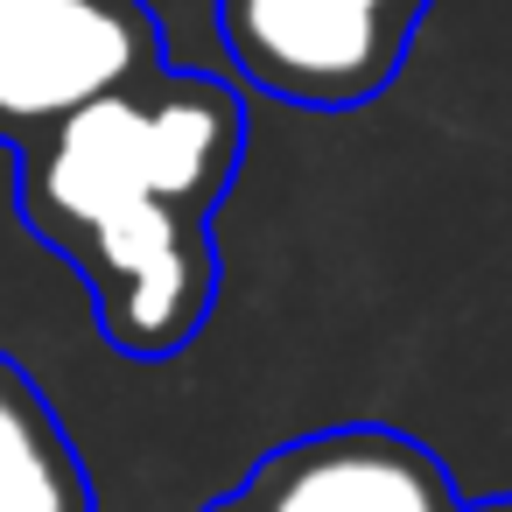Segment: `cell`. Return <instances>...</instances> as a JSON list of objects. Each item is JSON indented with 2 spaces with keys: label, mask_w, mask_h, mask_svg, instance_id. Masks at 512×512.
I'll use <instances>...</instances> for the list:
<instances>
[{
  "label": "cell",
  "mask_w": 512,
  "mask_h": 512,
  "mask_svg": "<svg viewBox=\"0 0 512 512\" xmlns=\"http://www.w3.org/2000/svg\"><path fill=\"white\" fill-rule=\"evenodd\" d=\"M169 71L148 0H0V148Z\"/></svg>",
  "instance_id": "3"
},
{
  "label": "cell",
  "mask_w": 512,
  "mask_h": 512,
  "mask_svg": "<svg viewBox=\"0 0 512 512\" xmlns=\"http://www.w3.org/2000/svg\"><path fill=\"white\" fill-rule=\"evenodd\" d=\"M204 512H456V484L421 435L337 421L267 449Z\"/></svg>",
  "instance_id": "4"
},
{
  "label": "cell",
  "mask_w": 512,
  "mask_h": 512,
  "mask_svg": "<svg viewBox=\"0 0 512 512\" xmlns=\"http://www.w3.org/2000/svg\"><path fill=\"white\" fill-rule=\"evenodd\" d=\"M0 512H99L71 428L8 351H0Z\"/></svg>",
  "instance_id": "5"
},
{
  "label": "cell",
  "mask_w": 512,
  "mask_h": 512,
  "mask_svg": "<svg viewBox=\"0 0 512 512\" xmlns=\"http://www.w3.org/2000/svg\"><path fill=\"white\" fill-rule=\"evenodd\" d=\"M456 512H512V491H491V498H456Z\"/></svg>",
  "instance_id": "6"
},
{
  "label": "cell",
  "mask_w": 512,
  "mask_h": 512,
  "mask_svg": "<svg viewBox=\"0 0 512 512\" xmlns=\"http://www.w3.org/2000/svg\"><path fill=\"white\" fill-rule=\"evenodd\" d=\"M239 162L246 99L204 71H162L22 148L15 204L85 274L99 337L120 358L162 365L204 337L218 302L211 218Z\"/></svg>",
  "instance_id": "1"
},
{
  "label": "cell",
  "mask_w": 512,
  "mask_h": 512,
  "mask_svg": "<svg viewBox=\"0 0 512 512\" xmlns=\"http://www.w3.org/2000/svg\"><path fill=\"white\" fill-rule=\"evenodd\" d=\"M435 0H218V50L232 71L309 113H351L372 106Z\"/></svg>",
  "instance_id": "2"
}]
</instances>
